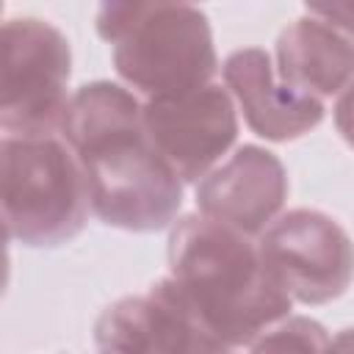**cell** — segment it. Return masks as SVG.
Instances as JSON below:
<instances>
[{"mask_svg":"<svg viewBox=\"0 0 354 354\" xmlns=\"http://www.w3.org/2000/svg\"><path fill=\"white\" fill-rule=\"evenodd\" d=\"M335 124H337L340 136L354 147V83L340 94V100L335 105Z\"/></svg>","mask_w":354,"mask_h":354,"instance_id":"5bb4252c","label":"cell"},{"mask_svg":"<svg viewBox=\"0 0 354 354\" xmlns=\"http://www.w3.org/2000/svg\"><path fill=\"white\" fill-rule=\"evenodd\" d=\"M166 279L224 348L254 343L290 310V296L266 271L257 243L205 216H185L171 230Z\"/></svg>","mask_w":354,"mask_h":354,"instance_id":"7a4b0ae2","label":"cell"},{"mask_svg":"<svg viewBox=\"0 0 354 354\" xmlns=\"http://www.w3.org/2000/svg\"><path fill=\"white\" fill-rule=\"evenodd\" d=\"M216 354H227V351H216Z\"/></svg>","mask_w":354,"mask_h":354,"instance_id":"2e32d148","label":"cell"},{"mask_svg":"<svg viewBox=\"0 0 354 354\" xmlns=\"http://www.w3.org/2000/svg\"><path fill=\"white\" fill-rule=\"evenodd\" d=\"M329 354H354V329H343L332 340V351Z\"/></svg>","mask_w":354,"mask_h":354,"instance_id":"9a60e30c","label":"cell"},{"mask_svg":"<svg viewBox=\"0 0 354 354\" xmlns=\"http://www.w3.org/2000/svg\"><path fill=\"white\" fill-rule=\"evenodd\" d=\"M288 196V174L277 155L260 147H241L196 185L199 216L241 235L260 238Z\"/></svg>","mask_w":354,"mask_h":354,"instance_id":"9c48e42d","label":"cell"},{"mask_svg":"<svg viewBox=\"0 0 354 354\" xmlns=\"http://www.w3.org/2000/svg\"><path fill=\"white\" fill-rule=\"evenodd\" d=\"M332 337L310 318H285L252 343V354H329Z\"/></svg>","mask_w":354,"mask_h":354,"instance_id":"7c38bea8","label":"cell"},{"mask_svg":"<svg viewBox=\"0 0 354 354\" xmlns=\"http://www.w3.org/2000/svg\"><path fill=\"white\" fill-rule=\"evenodd\" d=\"M83 166L55 136L0 141V218L6 238L25 246H61L88 216Z\"/></svg>","mask_w":354,"mask_h":354,"instance_id":"277c9868","label":"cell"},{"mask_svg":"<svg viewBox=\"0 0 354 354\" xmlns=\"http://www.w3.org/2000/svg\"><path fill=\"white\" fill-rule=\"evenodd\" d=\"M100 36L113 44V66L149 100L177 97L210 83L216 47L207 17L185 3H105Z\"/></svg>","mask_w":354,"mask_h":354,"instance_id":"3957f363","label":"cell"},{"mask_svg":"<svg viewBox=\"0 0 354 354\" xmlns=\"http://www.w3.org/2000/svg\"><path fill=\"white\" fill-rule=\"evenodd\" d=\"M144 130L183 183L205 180L238 136L235 100L221 86L149 100Z\"/></svg>","mask_w":354,"mask_h":354,"instance_id":"52a82bcc","label":"cell"},{"mask_svg":"<svg viewBox=\"0 0 354 354\" xmlns=\"http://www.w3.org/2000/svg\"><path fill=\"white\" fill-rule=\"evenodd\" d=\"M266 271L301 304H324L346 293L354 279V243L326 213H282L257 241Z\"/></svg>","mask_w":354,"mask_h":354,"instance_id":"8992f818","label":"cell"},{"mask_svg":"<svg viewBox=\"0 0 354 354\" xmlns=\"http://www.w3.org/2000/svg\"><path fill=\"white\" fill-rule=\"evenodd\" d=\"M224 83L246 124L271 141H290L324 119V102L277 77L266 50L243 47L224 61Z\"/></svg>","mask_w":354,"mask_h":354,"instance_id":"30bf717a","label":"cell"},{"mask_svg":"<svg viewBox=\"0 0 354 354\" xmlns=\"http://www.w3.org/2000/svg\"><path fill=\"white\" fill-rule=\"evenodd\" d=\"M310 17L326 22L329 28L354 36V3H310Z\"/></svg>","mask_w":354,"mask_h":354,"instance_id":"4fadbf2b","label":"cell"},{"mask_svg":"<svg viewBox=\"0 0 354 354\" xmlns=\"http://www.w3.org/2000/svg\"><path fill=\"white\" fill-rule=\"evenodd\" d=\"M277 77L315 100L354 83V41L315 17L296 19L277 39Z\"/></svg>","mask_w":354,"mask_h":354,"instance_id":"8fae6325","label":"cell"},{"mask_svg":"<svg viewBox=\"0 0 354 354\" xmlns=\"http://www.w3.org/2000/svg\"><path fill=\"white\" fill-rule=\"evenodd\" d=\"M72 53L66 36L44 19H11L0 28V127L8 136L61 133L69 105Z\"/></svg>","mask_w":354,"mask_h":354,"instance_id":"5b68a950","label":"cell"},{"mask_svg":"<svg viewBox=\"0 0 354 354\" xmlns=\"http://www.w3.org/2000/svg\"><path fill=\"white\" fill-rule=\"evenodd\" d=\"M61 136L83 166L88 205L102 224L152 232L174 221L183 180L149 141L136 94L105 80L77 88Z\"/></svg>","mask_w":354,"mask_h":354,"instance_id":"6da1fadb","label":"cell"},{"mask_svg":"<svg viewBox=\"0 0 354 354\" xmlns=\"http://www.w3.org/2000/svg\"><path fill=\"white\" fill-rule=\"evenodd\" d=\"M94 337L102 354H216L224 351L174 293L171 282L152 285L144 296H124L111 304Z\"/></svg>","mask_w":354,"mask_h":354,"instance_id":"ba28073f","label":"cell"}]
</instances>
